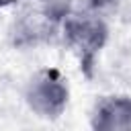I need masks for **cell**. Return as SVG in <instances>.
Segmentation results:
<instances>
[{"label":"cell","instance_id":"1","mask_svg":"<svg viewBox=\"0 0 131 131\" xmlns=\"http://www.w3.org/2000/svg\"><path fill=\"white\" fill-rule=\"evenodd\" d=\"M59 39L76 57L80 72L90 80L96 72L98 57L111 39L108 18L100 14L72 12L61 20Z\"/></svg>","mask_w":131,"mask_h":131},{"label":"cell","instance_id":"2","mask_svg":"<svg viewBox=\"0 0 131 131\" xmlns=\"http://www.w3.org/2000/svg\"><path fill=\"white\" fill-rule=\"evenodd\" d=\"M61 20L33 0L14 6V14L6 29L8 45L16 51H31L51 45L59 39Z\"/></svg>","mask_w":131,"mask_h":131},{"label":"cell","instance_id":"3","mask_svg":"<svg viewBox=\"0 0 131 131\" xmlns=\"http://www.w3.org/2000/svg\"><path fill=\"white\" fill-rule=\"evenodd\" d=\"M23 102L35 117L57 121L70 104L68 78L53 66L37 68L23 84Z\"/></svg>","mask_w":131,"mask_h":131},{"label":"cell","instance_id":"4","mask_svg":"<svg viewBox=\"0 0 131 131\" xmlns=\"http://www.w3.org/2000/svg\"><path fill=\"white\" fill-rule=\"evenodd\" d=\"M88 125L94 131L131 129V94L111 92L98 96L88 113Z\"/></svg>","mask_w":131,"mask_h":131},{"label":"cell","instance_id":"5","mask_svg":"<svg viewBox=\"0 0 131 131\" xmlns=\"http://www.w3.org/2000/svg\"><path fill=\"white\" fill-rule=\"evenodd\" d=\"M119 0H70V14L72 12H84V14H100V16H113L115 6Z\"/></svg>","mask_w":131,"mask_h":131},{"label":"cell","instance_id":"6","mask_svg":"<svg viewBox=\"0 0 131 131\" xmlns=\"http://www.w3.org/2000/svg\"><path fill=\"white\" fill-rule=\"evenodd\" d=\"M33 2H37L39 6H43L45 10H49L59 20H63L70 14V0H33Z\"/></svg>","mask_w":131,"mask_h":131},{"label":"cell","instance_id":"7","mask_svg":"<svg viewBox=\"0 0 131 131\" xmlns=\"http://www.w3.org/2000/svg\"><path fill=\"white\" fill-rule=\"evenodd\" d=\"M113 18H117L123 25H131V0H119L115 6Z\"/></svg>","mask_w":131,"mask_h":131}]
</instances>
